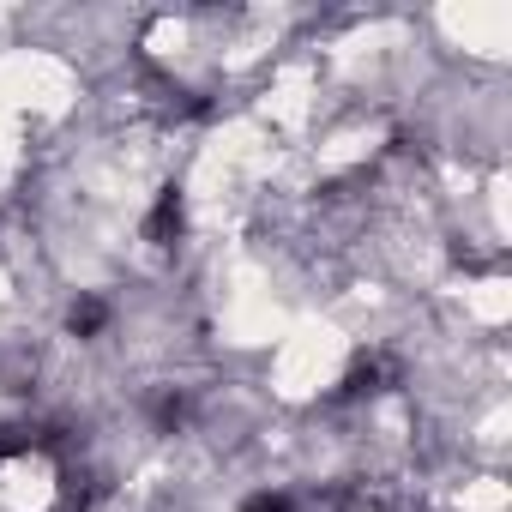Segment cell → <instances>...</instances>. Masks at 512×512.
<instances>
[{
  "label": "cell",
  "mask_w": 512,
  "mask_h": 512,
  "mask_svg": "<svg viewBox=\"0 0 512 512\" xmlns=\"http://www.w3.org/2000/svg\"><path fill=\"white\" fill-rule=\"evenodd\" d=\"M181 223H187L181 193H175V187H163V193H157V205H151V217H145V241H151V247H175V241H181Z\"/></svg>",
  "instance_id": "1"
},
{
  "label": "cell",
  "mask_w": 512,
  "mask_h": 512,
  "mask_svg": "<svg viewBox=\"0 0 512 512\" xmlns=\"http://www.w3.org/2000/svg\"><path fill=\"white\" fill-rule=\"evenodd\" d=\"M67 326H73L79 338H97V332L109 326V302H97V296H79V302H73V314H67Z\"/></svg>",
  "instance_id": "2"
}]
</instances>
